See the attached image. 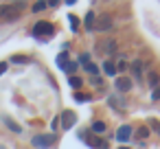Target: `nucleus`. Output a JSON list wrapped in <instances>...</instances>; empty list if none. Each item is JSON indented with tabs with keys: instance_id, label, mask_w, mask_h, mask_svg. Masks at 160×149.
I'll list each match as a JSON object with an SVG mask.
<instances>
[{
	"instance_id": "nucleus-1",
	"label": "nucleus",
	"mask_w": 160,
	"mask_h": 149,
	"mask_svg": "<svg viewBox=\"0 0 160 149\" xmlns=\"http://www.w3.org/2000/svg\"><path fill=\"white\" fill-rule=\"evenodd\" d=\"M24 2H16V5H5V7H0V18H5V20H16L18 18V11L16 9H22Z\"/></svg>"
},
{
	"instance_id": "nucleus-2",
	"label": "nucleus",
	"mask_w": 160,
	"mask_h": 149,
	"mask_svg": "<svg viewBox=\"0 0 160 149\" xmlns=\"http://www.w3.org/2000/svg\"><path fill=\"white\" fill-rule=\"evenodd\" d=\"M112 29V16L110 13H101L94 20V31H110Z\"/></svg>"
},
{
	"instance_id": "nucleus-3",
	"label": "nucleus",
	"mask_w": 160,
	"mask_h": 149,
	"mask_svg": "<svg viewBox=\"0 0 160 149\" xmlns=\"http://www.w3.org/2000/svg\"><path fill=\"white\" fill-rule=\"evenodd\" d=\"M33 35L35 37H51L53 35V24L51 22H38L33 27Z\"/></svg>"
},
{
	"instance_id": "nucleus-4",
	"label": "nucleus",
	"mask_w": 160,
	"mask_h": 149,
	"mask_svg": "<svg viewBox=\"0 0 160 149\" xmlns=\"http://www.w3.org/2000/svg\"><path fill=\"white\" fill-rule=\"evenodd\" d=\"M55 134H44V136H35L31 142H33V147H40V149H46V147H51L53 142H55Z\"/></svg>"
},
{
	"instance_id": "nucleus-5",
	"label": "nucleus",
	"mask_w": 160,
	"mask_h": 149,
	"mask_svg": "<svg viewBox=\"0 0 160 149\" xmlns=\"http://www.w3.org/2000/svg\"><path fill=\"white\" fill-rule=\"evenodd\" d=\"M129 136H132V127H129V125L118 127V132H116V140H118V142H127Z\"/></svg>"
},
{
	"instance_id": "nucleus-6",
	"label": "nucleus",
	"mask_w": 160,
	"mask_h": 149,
	"mask_svg": "<svg viewBox=\"0 0 160 149\" xmlns=\"http://www.w3.org/2000/svg\"><path fill=\"white\" fill-rule=\"evenodd\" d=\"M72 123H75V112L66 110V112L62 114V127H64V129H70V127H72Z\"/></svg>"
},
{
	"instance_id": "nucleus-7",
	"label": "nucleus",
	"mask_w": 160,
	"mask_h": 149,
	"mask_svg": "<svg viewBox=\"0 0 160 149\" xmlns=\"http://www.w3.org/2000/svg\"><path fill=\"white\" fill-rule=\"evenodd\" d=\"M110 105H112L114 110H118V112H123V110H125V101H123L118 94H110Z\"/></svg>"
},
{
	"instance_id": "nucleus-8",
	"label": "nucleus",
	"mask_w": 160,
	"mask_h": 149,
	"mask_svg": "<svg viewBox=\"0 0 160 149\" xmlns=\"http://www.w3.org/2000/svg\"><path fill=\"white\" fill-rule=\"evenodd\" d=\"M116 88H118V92H129V90H132V79L121 77V79L116 81Z\"/></svg>"
},
{
	"instance_id": "nucleus-9",
	"label": "nucleus",
	"mask_w": 160,
	"mask_h": 149,
	"mask_svg": "<svg viewBox=\"0 0 160 149\" xmlns=\"http://www.w3.org/2000/svg\"><path fill=\"white\" fill-rule=\"evenodd\" d=\"M103 72H105V75H110V77H112V75H116V64H114L112 59H110V62H105V64H103Z\"/></svg>"
},
{
	"instance_id": "nucleus-10",
	"label": "nucleus",
	"mask_w": 160,
	"mask_h": 149,
	"mask_svg": "<svg viewBox=\"0 0 160 149\" xmlns=\"http://www.w3.org/2000/svg\"><path fill=\"white\" fill-rule=\"evenodd\" d=\"M5 125H7V127H9L11 132H16V134H20V132H22V127H20V125H18L16 121H11L9 116H5Z\"/></svg>"
},
{
	"instance_id": "nucleus-11",
	"label": "nucleus",
	"mask_w": 160,
	"mask_h": 149,
	"mask_svg": "<svg viewBox=\"0 0 160 149\" xmlns=\"http://www.w3.org/2000/svg\"><path fill=\"white\" fill-rule=\"evenodd\" d=\"M94 20H97V16H94L92 11H88V13H86V29H88V31L94 29Z\"/></svg>"
},
{
	"instance_id": "nucleus-12",
	"label": "nucleus",
	"mask_w": 160,
	"mask_h": 149,
	"mask_svg": "<svg viewBox=\"0 0 160 149\" xmlns=\"http://www.w3.org/2000/svg\"><path fill=\"white\" fill-rule=\"evenodd\" d=\"M68 83H70V88H72V90H79V88H81V83H83V79H81V77H77V75H72V77L68 79Z\"/></svg>"
},
{
	"instance_id": "nucleus-13",
	"label": "nucleus",
	"mask_w": 160,
	"mask_h": 149,
	"mask_svg": "<svg viewBox=\"0 0 160 149\" xmlns=\"http://www.w3.org/2000/svg\"><path fill=\"white\" fill-rule=\"evenodd\" d=\"M88 142H90L92 147H97V149H108V142H105V140H99V138H90Z\"/></svg>"
},
{
	"instance_id": "nucleus-14",
	"label": "nucleus",
	"mask_w": 160,
	"mask_h": 149,
	"mask_svg": "<svg viewBox=\"0 0 160 149\" xmlns=\"http://www.w3.org/2000/svg\"><path fill=\"white\" fill-rule=\"evenodd\" d=\"M140 66H142L140 62H134V64H132V72H134V77H136V79H140V77H142V70H140Z\"/></svg>"
},
{
	"instance_id": "nucleus-15",
	"label": "nucleus",
	"mask_w": 160,
	"mask_h": 149,
	"mask_svg": "<svg viewBox=\"0 0 160 149\" xmlns=\"http://www.w3.org/2000/svg\"><path fill=\"white\" fill-rule=\"evenodd\" d=\"M57 64L64 68V66L68 64V53H59V57H57Z\"/></svg>"
},
{
	"instance_id": "nucleus-16",
	"label": "nucleus",
	"mask_w": 160,
	"mask_h": 149,
	"mask_svg": "<svg viewBox=\"0 0 160 149\" xmlns=\"http://www.w3.org/2000/svg\"><path fill=\"white\" fill-rule=\"evenodd\" d=\"M92 132H97V134H101V132H105V123H101V121H97V123L92 125Z\"/></svg>"
},
{
	"instance_id": "nucleus-17",
	"label": "nucleus",
	"mask_w": 160,
	"mask_h": 149,
	"mask_svg": "<svg viewBox=\"0 0 160 149\" xmlns=\"http://www.w3.org/2000/svg\"><path fill=\"white\" fill-rule=\"evenodd\" d=\"M149 127H151V129H153V132L160 136V123H158L156 118H149Z\"/></svg>"
},
{
	"instance_id": "nucleus-18",
	"label": "nucleus",
	"mask_w": 160,
	"mask_h": 149,
	"mask_svg": "<svg viewBox=\"0 0 160 149\" xmlns=\"http://www.w3.org/2000/svg\"><path fill=\"white\" fill-rule=\"evenodd\" d=\"M105 46H108V53H110V55H114V53H116V42H114V40L105 42Z\"/></svg>"
},
{
	"instance_id": "nucleus-19",
	"label": "nucleus",
	"mask_w": 160,
	"mask_h": 149,
	"mask_svg": "<svg viewBox=\"0 0 160 149\" xmlns=\"http://www.w3.org/2000/svg\"><path fill=\"white\" fill-rule=\"evenodd\" d=\"M149 83H151V86H156V88H158V83H160V77H158V75H156V72H149Z\"/></svg>"
},
{
	"instance_id": "nucleus-20",
	"label": "nucleus",
	"mask_w": 160,
	"mask_h": 149,
	"mask_svg": "<svg viewBox=\"0 0 160 149\" xmlns=\"http://www.w3.org/2000/svg\"><path fill=\"white\" fill-rule=\"evenodd\" d=\"M136 136H138V138L142 140V138H147V136H149V129H147V127H140V129L136 132Z\"/></svg>"
},
{
	"instance_id": "nucleus-21",
	"label": "nucleus",
	"mask_w": 160,
	"mask_h": 149,
	"mask_svg": "<svg viewBox=\"0 0 160 149\" xmlns=\"http://www.w3.org/2000/svg\"><path fill=\"white\" fill-rule=\"evenodd\" d=\"M64 70H66V72H75V70H77V64H75V62H68V64L64 66Z\"/></svg>"
},
{
	"instance_id": "nucleus-22",
	"label": "nucleus",
	"mask_w": 160,
	"mask_h": 149,
	"mask_svg": "<svg viewBox=\"0 0 160 149\" xmlns=\"http://www.w3.org/2000/svg\"><path fill=\"white\" fill-rule=\"evenodd\" d=\"M68 20H70V27H72V31H77V27H79V20H77V16H70Z\"/></svg>"
},
{
	"instance_id": "nucleus-23",
	"label": "nucleus",
	"mask_w": 160,
	"mask_h": 149,
	"mask_svg": "<svg viewBox=\"0 0 160 149\" xmlns=\"http://www.w3.org/2000/svg\"><path fill=\"white\" fill-rule=\"evenodd\" d=\"M42 9H46V2H35V5H33V11H35V13L42 11Z\"/></svg>"
},
{
	"instance_id": "nucleus-24",
	"label": "nucleus",
	"mask_w": 160,
	"mask_h": 149,
	"mask_svg": "<svg viewBox=\"0 0 160 149\" xmlns=\"http://www.w3.org/2000/svg\"><path fill=\"white\" fill-rule=\"evenodd\" d=\"M86 70H88L90 75H97V72H99V68H97L94 64H88V66H86Z\"/></svg>"
},
{
	"instance_id": "nucleus-25",
	"label": "nucleus",
	"mask_w": 160,
	"mask_h": 149,
	"mask_svg": "<svg viewBox=\"0 0 160 149\" xmlns=\"http://www.w3.org/2000/svg\"><path fill=\"white\" fill-rule=\"evenodd\" d=\"M79 62H81L83 66H88V62H90V55H88V53H83V55L79 57Z\"/></svg>"
},
{
	"instance_id": "nucleus-26",
	"label": "nucleus",
	"mask_w": 160,
	"mask_h": 149,
	"mask_svg": "<svg viewBox=\"0 0 160 149\" xmlns=\"http://www.w3.org/2000/svg\"><path fill=\"white\" fill-rule=\"evenodd\" d=\"M125 66H127V64H125L123 59H118V62H116V70H125Z\"/></svg>"
},
{
	"instance_id": "nucleus-27",
	"label": "nucleus",
	"mask_w": 160,
	"mask_h": 149,
	"mask_svg": "<svg viewBox=\"0 0 160 149\" xmlns=\"http://www.w3.org/2000/svg\"><path fill=\"white\" fill-rule=\"evenodd\" d=\"M75 99H77V101H88L90 97H88V94H81V92H77V97H75Z\"/></svg>"
},
{
	"instance_id": "nucleus-28",
	"label": "nucleus",
	"mask_w": 160,
	"mask_h": 149,
	"mask_svg": "<svg viewBox=\"0 0 160 149\" xmlns=\"http://www.w3.org/2000/svg\"><path fill=\"white\" fill-rule=\"evenodd\" d=\"M151 97H153V99H160V86L153 88V94H151Z\"/></svg>"
},
{
	"instance_id": "nucleus-29",
	"label": "nucleus",
	"mask_w": 160,
	"mask_h": 149,
	"mask_svg": "<svg viewBox=\"0 0 160 149\" xmlns=\"http://www.w3.org/2000/svg\"><path fill=\"white\" fill-rule=\"evenodd\" d=\"M5 70H7V64H0V75H2Z\"/></svg>"
},
{
	"instance_id": "nucleus-30",
	"label": "nucleus",
	"mask_w": 160,
	"mask_h": 149,
	"mask_svg": "<svg viewBox=\"0 0 160 149\" xmlns=\"http://www.w3.org/2000/svg\"><path fill=\"white\" fill-rule=\"evenodd\" d=\"M118 149H127V147H118Z\"/></svg>"
}]
</instances>
